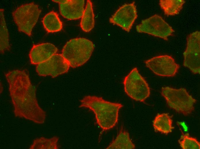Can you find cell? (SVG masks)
I'll use <instances>...</instances> for the list:
<instances>
[{
	"label": "cell",
	"instance_id": "1",
	"mask_svg": "<svg viewBox=\"0 0 200 149\" xmlns=\"http://www.w3.org/2000/svg\"><path fill=\"white\" fill-rule=\"evenodd\" d=\"M5 75L16 116L35 123H43L45 119V112L39 105L35 89L28 74L24 70H14Z\"/></svg>",
	"mask_w": 200,
	"mask_h": 149
},
{
	"label": "cell",
	"instance_id": "2",
	"mask_svg": "<svg viewBox=\"0 0 200 149\" xmlns=\"http://www.w3.org/2000/svg\"><path fill=\"white\" fill-rule=\"evenodd\" d=\"M80 101L79 107L88 108L93 111L97 123L104 131L111 129L116 125L119 110L123 106L121 103L111 102L94 96H86Z\"/></svg>",
	"mask_w": 200,
	"mask_h": 149
},
{
	"label": "cell",
	"instance_id": "3",
	"mask_svg": "<svg viewBox=\"0 0 200 149\" xmlns=\"http://www.w3.org/2000/svg\"><path fill=\"white\" fill-rule=\"evenodd\" d=\"M90 40L84 38L72 39L63 48L61 55L70 66L76 68L85 63L90 58L94 49Z\"/></svg>",
	"mask_w": 200,
	"mask_h": 149
},
{
	"label": "cell",
	"instance_id": "4",
	"mask_svg": "<svg viewBox=\"0 0 200 149\" xmlns=\"http://www.w3.org/2000/svg\"><path fill=\"white\" fill-rule=\"evenodd\" d=\"M161 93L169 106L177 112L188 115L193 110L196 100L184 88L176 89L168 87H163Z\"/></svg>",
	"mask_w": 200,
	"mask_h": 149
},
{
	"label": "cell",
	"instance_id": "5",
	"mask_svg": "<svg viewBox=\"0 0 200 149\" xmlns=\"http://www.w3.org/2000/svg\"><path fill=\"white\" fill-rule=\"evenodd\" d=\"M41 12L38 5L33 2L18 7L12 13V16L18 30L30 36Z\"/></svg>",
	"mask_w": 200,
	"mask_h": 149
},
{
	"label": "cell",
	"instance_id": "6",
	"mask_svg": "<svg viewBox=\"0 0 200 149\" xmlns=\"http://www.w3.org/2000/svg\"><path fill=\"white\" fill-rule=\"evenodd\" d=\"M123 84L125 92L135 101L144 102L150 96L149 85L136 67L125 77Z\"/></svg>",
	"mask_w": 200,
	"mask_h": 149
},
{
	"label": "cell",
	"instance_id": "7",
	"mask_svg": "<svg viewBox=\"0 0 200 149\" xmlns=\"http://www.w3.org/2000/svg\"><path fill=\"white\" fill-rule=\"evenodd\" d=\"M136 29L138 32L147 33L166 40L174 32L171 27L157 14L143 20L141 23L136 26Z\"/></svg>",
	"mask_w": 200,
	"mask_h": 149
},
{
	"label": "cell",
	"instance_id": "8",
	"mask_svg": "<svg viewBox=\"0 0 200 149\" xmlns=\"http://www.w3.org/2000/svg\"><path fill=\"white\" fill-rule=\"evenodd\" d=\"M200 32L196 31L188 36L187 45L183 53V65L194 74L200 73Z\"/></svg>",
	"mask_w": 200,
	"mask_h": 149
},
{
	"label": "cell",
	"instance_id": "9",
	"mask_svg": "<svg viewBox=\"0 0 200 149\" xmlns=\"http://www.w3.org/2000/svg\"><path fill=\"white\" fill-rule=\"evenodd\" d=\"M147 67L156 74L163 77L174 76L179 68L174 59L168 55L153 57L145 62Z\"/></svg>",
	"mask_w": 200,
	"mask_h": 149
},
{
	"label": "cell",
	"instance_id": "10",
	"mask_svg": "<svg viewBox=\"0 0 200 149\" xmlns=\"http://www.w3.org/2000/svg\"><path fill=\"white\" fill-rule=\"evenodd\" d=\"M70 65L61 54H56L45 62L37 65L36 70L41 76L53 77L67 72Z\"/></svg>",
	"mask_w": 200,
	"mask_h": 149
},
{
	"label": "cell",
	"instance_id": "11",
	"mask_svg": "<svg viewBox=\"0 0 200 149\" xmlns=\"http://www.w3.org/2000/svg\"><path fill=\"white\" fill-rule=\"evenodd\" d=\"M137 17L134 2L120 7L109 19L110 23L121 27L129 32Z\"/></svg>",
	"mask_w": 200,
	"mask_h": 149
},
{
	"label": "cell",
	"instance_id": "12",
	"mask_svg": "<svg viewBox=\"0 0 200 149\" xmlns=\"http://www.w3.org/2000/svg\"><path fill=\"white\" fill-rule=\"evenodd\" d=\"M58 3L61 14L69 20L81 18L84 11V0H53Z\"/></svg>",
	"mask_w": 200,
	"mask_h": 149
},
{
	"label": "cell",
	"instance_id": "13",
	"mask_svg": "<svg viewBox=\"0 0 200 149\" xmlns=\"http://www.w3.org/2000/svg\"><path fill=\"white\" fill-rule=\"evenodd\" d=\"M57 48L53 44L46 43L34 45L29 54L30 63L38 64L47 60L57 53Z\"/></svg>",
	"mask_w": 200,
	"mask_h": 149
},
{
	"label": "cell",
	"instance_id": "14",
	"mask_svg": "<svg viewBox=\"0 0 200 149\" xmlns=\"http://www.w3.org/2000/svg\"><path fill=\"white\" fill-rule=\"evenodd\" d=\"M171 117L168 114H158L153 121V126L155 130L165 134L171 132L174 127L172 126Z\"/></svg>",
	"mask_w": 200,
	"mask_h": 149
},
{
	"label": "cell",
	"instance_id": "15",
	"mask_svg": "<svg viewBox=\"0 0 200 149\" xmlns=\"http://www.w3.org/2000/svg\"><path fill=\"white\" fill-rule=\"evenodd\" d=\"M42 22L45 28L49 32H58L62 28V23L58 14L53 11L49 12L44 16Z\"/></svg>",
	"mask_w": 200,
	"mask_h": 149
},
{
	"label": "cell",
	"instance_id": "16",
	"mask_svg": "<svg viewBox=\"0 0 200 149\" xmlns=\"http://www.w3.org/2000/svg\"><path fill=\"white\" fill-rule=\"evenodd\" d=\"M80 25L82 30L86 32H89L94 27V15L92 3L90 0L87 1L85 8L81 17Z\"/></svg>",
	"mask_w": 200,
	"mask_h": 149
},
{
	"label": "cell",
	"instance_id": "17",
	"mask_svg": "<svg viewBox=\"0 0 200 149\" xmlns=\"http://www.w3.org/2000/svg\"><path fill=\"white\" fill-rule=\"evenodd\" d=\"M135 147L134 145L130 139L128 132L121 130L106 149H132Z\"/></svg>",
	"mask_w": 200,
	"mask_h": 149
},
{
	"label": "cell",
	"instance_id": "18",
	"mask_svg": "<svg viewBox=\"0 0 200 149\" xmlns=\"http://www.w3.org/2000/svg\"><path fill=\"white\" fill-rule=\"evenodd\" d=\"M185 2L183 0H160L159 5L165 14L173 15L179 13Z\"/></svg>",
	"mask_w": 200,
	"mask_h": 149
},
{
	"label": "cell",
	"instance_id": "19",
	"mask_svg": "<svg viewBox=\"0 0 200 149\" xmlns=\"http://www.w3.org/2000/svg\"><path fill=\"white\" fill-rule=\"evenodd\" d=\"M0 50L1 52L9 47V35L3 13V9H0Z\"/></svg>",
	"mask_w": 200,
	"mask_h": 149
},
{
	"label": "cell",
	"instance_id": "20",
	"mask_svg": "<svg viewBox=\"0 0 200 149\" xmlns=\"http://www.w3.org/2000/svg\"><path fill=\"white\" fill-rule=\"evenodd\" d=\"M59 138L54 137L48 139L41 137L35 139L30 147V149H53L58 148L57 142Z\"/></svg>",
	"mask_w": 200,
	"mask_h": 149
},
{
	"label": "cell",
	"instance_id": "21",
	"mask_svg": "<svg viewBox=\"0 0 200 149\" xmlns=\"http://www.w3.org/2000/svg\"><path fill=\"white\" fill-rule=\"evenodd\" d=\"M180 146L183 149H200V144L196 139L190 137L188 134L182 135L179 140Z\"/></svg>",
	"mask_w": 200,
	"mask_h": 149
}]
</instances>
